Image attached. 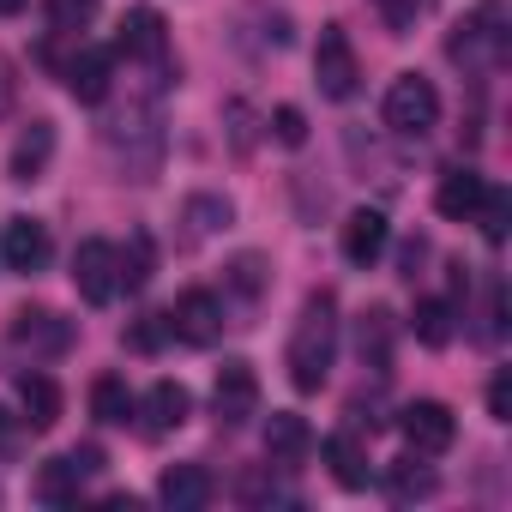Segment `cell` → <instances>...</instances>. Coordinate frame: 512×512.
I'll use <instances>...</instances> for the list:
<instances>
[{
	"label": "cell",
	"mask_w": 512,
	"mask_h": 512,
	"mask_svg": "<svg viewBox=\"0 0 512 512\" xmlns=\"http://www.w3.org/2000/svg\"><path fill=\"white\" fill-rule=\"evenodd\" d=\"M332 356H338V302H332V290H314L290 332V386L320 392L332 374Z\"/></svg>",
	"instance_id": "cell-1"
},
{
	"label": "cell",
	"mask_w": 512,
	"mask_h": 512,
	"mask_svg": "<svg viewBox=\"0 0 512 512\" xmlns=\"http://www.w3.org/2000/svg\"><path fill=\"white\" fill-rule=\"evenodd\" d=\"M386 127L404 139H422L428 127H440V91L422 73H398L386 91Z\"/></svg>",
	"instance_id": "cell-2"
},
{
	"label": "cell",
	"mask_w": 512,
	"mask_h": 512,
	"mask_svg": "<svg viewBox=\"0 0 512 512\" xmlns=\"http://www.w3.org/2000/svg\"><path fill=\"white\" fill-rule=\"evenodd\" d=\"M314 79H320V97H332V103H350V97H356L362 67H356V49H350L344 25H320V43H314Z\"/></svg>",
	"instance_id": "cell-3"
},
{
	"label": "cell",
	"mask_w": 512,
	"mask_h": 512,
	"mask_svg": "<svg viewBox=\"0 0 512 512\" xmlns=\"http://www.w3.org/2000/svg\"><path fill=\"white\" fill-rule=\"evenodd\" d=\"M211 410H217V422H223V428H241L253 410H260V374H253V362L229 356V362L217 368V386H211Z\"/></svg>",
	"instance_id": "cell-4"
},
{
	"label": "cell",
	"mask_w": 512,
	"mask_h": 512,
	"mask_svg": "<svg viewBox=\"0 0 512 512\" xmlns=\"http://www.w3.org/2000/svg\"><path fill=\"white\" fill-rule=\"evenodd\" d=\"M398 434L410 440V452L434 458V452H446V446L458 440V416H452L440 398H416V404L398 410Z\"/></svg>",
	"instance_id": "cell-5"
},
{
	"label": "cell",
	"mask_w": 512,
	"mask_h": 512,
	"mask_svg": "<svg viewBox=\"0 0 512 512\" xmlns=\"http://www.w3.org/2000/svg\"><path fill=\"white\" fill-rule=\"evenodd\" d=\"M73 290L91 302V308H103V302H115V241H103V235H91V241H79L73 247Z\"/></svg>",
	"instance_id": "cell-6"
},
{
	"label": "cell",
	"mask_w": 512,
	"mask_h": 512,
	"mask_svg": "<svg viewBox=\"0 0 512 512\" xmlns=\"http://www.w3.org/2000/svg\"><path fill=\"white\" fill-rule=\"evenodd\" d=\"M223 296H211V290H187V296H175V308H169V332L175 338H187V344H217L223 338Z\"/></svg>",
	"instance_id": "cell-7"
},
{
	"label": "cell",
	"mask_w": 512,
	"mask_h": 512,
	"mask_svg": "<svg viewBox=\"0 0 512 512\" xmlns=\"http://www.w3.org/2000/svg\"><path fill=\"white\" fill-rule=\"evenodd\" d=\"M7 338L31 356H61V350H73V320H61L55 308H19Z\"/></svg>",
	"instance_id": "cell-8"
},
{
	"label": "cell",
	"mask_w": 512,
	"mask_h": 512,
	"mask_svg": "<svg viewBox=\"0 0 512 512\" xmlns=\"http://www.w3.org/2000/svg\"><path fill=\"white\" fill-rule=\"evenodd\" d=\"M49 253H55V241H49V223H37V217H7V235H0V260H7V272H43L49 266Z\"/></svg>",
	"instance_id": "cell-9"
},
{
	"label": "cell",
	"mask_w": 512,
	"mask_h": 512,
	"mask_svg": "<svg viewBox=\"0 0 512 512\" xmlns=\"http://www.w3.org/2000/svg\"><path fill=\"white\" fill-rule=\"evenodd\" d=\"M127 61H151V67H169V25L157 7H133L121 19V43H115Z\"/></svg>",
	"instance_id": "cell-10"
},
{
	"label": "cell",
	"mask_w": 512,
	"mask_h": 512,
	"mask_svg": "<svg viewBox=\"0 0 512 512\" xmlns=\"http://www.w3.org/2000/svg\"><path fill=\"white\" fill-rule=\"evenodd\" d=\"M500 19H506V13H500V0H482L476 19L458 25V37L446 43V55H452V61H476V55L488 49V61H500V55H506V31H500Z\"/></svg>",
	"instance_id": "cell-11"
},
{
	"label": "cell",
	"mask_w": 512,
	"mask_h": 512,
	"mask_svg": "<svg viewBox=\"0 0 512 512\" xmlns=\"http://www.w3.org/2000/svg\"><path fill=\"white\" fill-rule=\"evenodd\" d=\"M386 241H392L386 211L362 205V211H350V217H344V260H350V266H374L380 253H386Z\"/></svg>",
	"instance_id": "cell-12"
},
{
	"label": "cell",
	"mask_w": 512,
	"mask_h": 512,
	"mask_svg": "<svg viewBox=\"0 0 512 512\" xmlns=\"http://www.w3.org/2000/svg\"><path fill=\"white\" fill-rule=\"evenodd\" d=\"M61 79H67V91H73L79 103H103V97H109V79H115V55H109V49H79V55L61 67Z\"/></svg>",
	"instance_id": "cell-13"
},
{
	"label": "cell",
	"mask_w": 512,
	"mask_h": 512,
	"mask_svg": "<svg viewBox=\"0 0 512 512\" xmlns=\"http://www.w3.org/2000/svg\"><path fill=\"white\" fill-rule=\"evenodd\" d=\"M139 416H145V434H169V428H181L187 416H193V392L181 386V380H157L151 392H145V404H133Z\"/></svg>",
	"instance_id": "cell-14"
},
{
	"label": "cell",
	"mask_w": 512,
	"mask_h": 512,
	"mask_svg": "<svg viewBox=\"0 0 512 512\" xmlns=\"http://www.w3.org/2000/svg\"><path fill=\"white\" fill-rule=\"evenodd\" d=\"M482 187H488V175H476V169H446L440 175V187H434V211L440 217H452V223H470V211L482 205Z\"/></svg>",
	"instance_id": "cell-15"
},
{
	"label": "cell",
	"mask_w": 512,
	"mask_h": 512,
	"mask_svg": "<svg viewBox=\"0 0 512 512\" xmlns=\"http://www.w3.org/2000/svg\"><path fill=\"white\" fill-rule=\"evenodd\" d=\"M157 500L175 506V512H199V506L211 500V476H205V464H169V470L157 476Z\"/></svg>",
	"instance_id": "cell-16"
},
{
	"label": "cell",
	"mask_w": 512,
	"mask_h": 512,
	"mask_svg": "<svg viewBox=\"0 0 512 512\" xmlns=\"http://www.w3.org/2000/svg\"><path fill=\"white\" fill-rule=\"evenodd\" d=\"M49 157H55V121H31V133H19V145L7 157V175L13 181H43Z\"/></svg>",
	"instance_id": "cell-17"
},
{
	"label": "cell",
	"mask_w": 512,
	"mask_h": 512,
	"mask_svg": "<svg viewBox=\"0 0 512 512\" xmlns=\"http://www.w3.org/2000/svg\"><path fill=\"white\" fill-rule=\"evenodd\" d=\"M392 314L386 308H368L362 320H356V356H362V368H374V374H386L392 368Z\"/></svg>",
	"instance_id": "cell-18"
},
{
	"label": "cell",
	"mask_w": 512,
	"mask_h": 512,
	"mask_svg": "<svg viewBox=\"0 0 512 512\" xmlns=\"http://www.w3.org/2000/svg\"><path fill=\"white\" fill-rule=\"evenodd\" d=\"M266 452H272L278 464H302V458L314 452V428H308L302 416H290V410H278V416L266 422Z\"/></svg>",
	"instance_id": "cell-19"
},
{
	"label": "cell",
	"mask_w": 512,
	"mask_h": 512,
	"mask_svg": "<svg viewBox=\"0 0 512 512\" xmlns=\"http://www.w3.org/2000/svg\"><path fill=\"white\" fill-rule=\"evenodd\" d=\"M320 458L332 464V476H338V488H368V446L356 440V434H332L326 446H320Z\"/></svg>",
	"instance_id": "cell-20"
},
{
	"label": "cell",
	"mask_w": 512,
	"mask_h": 512,
	"mask_svg": "<svg viewBox=\"0 0 512 512\" xmlns=\"http://www.w3.org/2000/svg\"><path fill=\"white\" fill-rule=\"evenodd\" d=\"M151 272H157V247H151L145 229H133L127 247H115V284H121V290H145Z\"/></svg>",
	"instance_id": "cell-21"
},
{
	"label": "cell",
	"mask_w": 512,
	"mask_h": 512,
	"mask_svg": "<svg viewBox=\"0 0 512 512\" xmlns=\"http://www.w3.org/2000/svg\"><path fill=\"white\" fill-rule=\"evenodd\" d=\"M19 404H25V422L43 434L61 422V386L49 374H19Z\"/></svg>",
	"instance_id": "cell-22"
},
{
	"label": "cell",
	"mask_w": 512,
	"mask_h": 512,
	"mask_svg": "<svg viewBox=\"0 0 512 512\" xmlns=\"http://www.w3.org/2000/svg\"><path fill=\"white\" fill-rule=\"evenodd\" d=\"M79 482H85V470H79V464H73V452H67V458H49V464L37 470V482H31V488H37V500H43V506H73V500H79Z\"/></svg>",
	"instance_id": "cell-23"
},
{
	"label": "cell",
	"mask_w": 512,
	"mask_h": 512,
	"mask_svg": "<svg viewBox=\"0 0 512 512\" xmlns=\"http://www.w3.org/2000/svg\"><path fill=\"white\" fill-rule=\"evenodd\" d=\"M181 223H187V235H193V241H205V235H217V229H229V223H235V205H229L223 193H193V199H187V211H181Z\"/></svg>",
	"instance_id": "cell-24"
},
{
	"label": "cell",
	"mask_w": 512,
	"mask_h": 512,
	"mask_svg": "<svg viewBox=\"0 0 512 512\" xmlns=\"http://www.w3.org/2000/svg\"><path fill=\"white\" fill-rule=\"evenodd\" d=\"M133 404H139V398L127 392V380H121V374H97V380H91V416H97V422L121 428V422L133 416Z\"/></svg>",
	"instance_id": "cell-25"
},
{
	"label": "cell",
	"mask_w": 512,
	"mask_h": 512,
	"mask_svg": "<svg viewBox=\"0 0 512 512\" xmlns=\"http://www.w3.org/2000/svg\"><path fill=\"white\" fill-rule=\"evenodd\" d=\"M452 314H458L452 302H434V296H428V302H416L410 326H416V338H422L428 350H446V344H452Z\"/></svg>",
	"instance_id": "cell-26"
},
{
	"label": "cell",
	"mask_w": 512,
	"mask_h": 512,
	"mask_svg": "<svg viewBox=\"0 0 512 512\" xmlns=\"http://www.w3.org/2000/svg\"><path fill=\"white\" fill-rule=\"evenodd\" d=\"M470 223H482V235H488V241H506V223H512V193L488 181V187H482V205L470 211Z\"/></svg>",
	"instance_id": "cell-27"
},
{
	"label": "cell",
	"mask_w": 512,
	"mask_h": 512,
	"mask_svg": "<svg viewBox=\"0 0 512 512\" xmlns=\"http://www.w3.org/2000/svg\"><path fill=\"white\" fill-rule=\"evenodd\" d=\"M386 482H392V494H398V500H428V494H434V470H422L416 458H398Z\"/></svg>",
	"instance_id": "cell-28"
},
{
	"label": "cell",
	"mask_w": 512,
	"mask_h": 512,
	"mask_svg": "<svg viewBox=\"0 0 512 512\" xmlns=\"http://www.w3.org/2000/svg\"><path fill=\"white\" fill-rule=\"evenodd\" d=\"M223 284H229L235 296H247V302H253V296H260V290L272 284V272H266V260H260V253H241V260L229 266V278H223Z\"/></svg>",
	"instance_id": "cell-29"
},
{
	"label": "cell",
	"mask_w": 512,
	"mask_h": 512,
	"mask_svg": "<svg viewBox=\"0 0 512 512\" xmlns=\"http://www.w3.org/2000/svg\"><path fill=\"white\" fill-rule=\"evenodd\" d=\"M175 332H169V314H145V320H133L127 326V350H139V356H151V350H163Z\"/></svg>",
	"instance_id": "cell-30"
},
{
	"label": "cell",
	"mask_w": 512,
	"mask_h": 512,
	"mask_svg": "<svg viewBox=\"0 0 512 512\" xmlns=\"http://www.w3.org/2000/svg\"><path fill=\"white\" fill-rule=\"evenodd\" d=\"M97 7H103V0H49V25L55 31H85L97 19Z\"/></svg>",
	"instance_id": "cell-31"
},
{
	"label": "cell",
	"mask_w": 512,
	"mask_h": 512,
	"mask_svg": "<svg viewBox=\"0 0 512 512\" xmlns=\"http://www.w3.org/2000/svg\"><path fill=\"white\" fill-rule=\"evenodd\" d=\"M272 133H278V145L296 151V145H308V115H302L296 103H278V109H272Z\"/></svg>",
	"instance_id": "cell-32"
},
{
	"label": "cell",
	"mask_w": 512,
	"mask_h": 512,
	"mask_svg": "<svg viewBox=\"0 0 512 512\" xmlns=\"http://www.w3.org/2000/svg\"><path fill=\"white\" fill-rule=\"evenodd\" d=\"M374 7H380V19L404 37V31H416V19L428 13V0H374Z\"/></svg>",
	"instance_id": "cell-33"
},
{
	"label": "cell",
	"mask_w": 512,
	"mask_h": 512,
	"mask_svg": "<svg viewBox=\"0 0 512 512\" xmlns=\"http://www.w3.org/2000/svg\"><path fill=\"white\" fill-rule=\"evenodd\" d=\"M488 416L494 422H512V374H494L488 380Z\"/></svg>",
	"instance_id": "cell-34"
},
{
	"label": "cell",
	"mask_w": 512,
	"mask_h": 512,
	"mask_svg": "<svg viewBox=\"0 0 512 512\" xmlns=\"http://www.w3.org/2000/svg\"><path fill=\"white\" fill-rule=\"evenodd\" d=\"M253 115H247V103H229V127H235V151H247L253 145V127H247Z\"/></svg>",
	"instance_id": "cell-35"
},
{
	"label": "cell",
	"mask_w": 512,
	"mask_h": 512,
	"mask_svg": "<svg viewBox=\"0 0 512 512\" xmlns=\"http://www.w3.org/2000/svg\"><path fill=\"white\" fill-rule=\"evenodd\" d=\"M13 97H19V79H13V61H7V55H0V115H7V109H13Z\"/></svg>",
	"instance_id": "cell-36"
},
{
	"label": "cell",
	"mask_w": 512,
	"mask_h": 512,
	"mask_svg": "<svg viewBox=\"0 0 512 512\" xmlns=\"http://www.w3.org/2000/svg\"><path fill=\"white\" fill-rule=\"evenodd\" d=\"M73 464L91 476V470H103V446H73Z\"/></svg>",
	"instance_id": "cell-37"
},
{
	"label": "cell",
	"mask_w": 512,
	"mask_h": 512,
	"mask_svg": "<svg viewBox=\"0 0 512 512\" xmlns=\"http://www.w3.org/2000/svg\"><path fill=\"white\" fill-rule=\"evenodd\" d=\"M0 446H13V416L0 410Z\"/></svg>",
	"instance_id": "cell-38"
},
{
	"label": "cell",
	"mask_w": 512,
	"mask_h": 512,
	"mask_svg": "<svg viewBox=\"0 0 512 512\" xmlns=\"http://www.w3.org/2000/svg\"><path fill=\"white\" fill-rule=\"evenodd\" d=\"M13 13H25V0H0V19H13Z\"/></svg>",
	"instance_id": "cell-39"
}]
</instances>
